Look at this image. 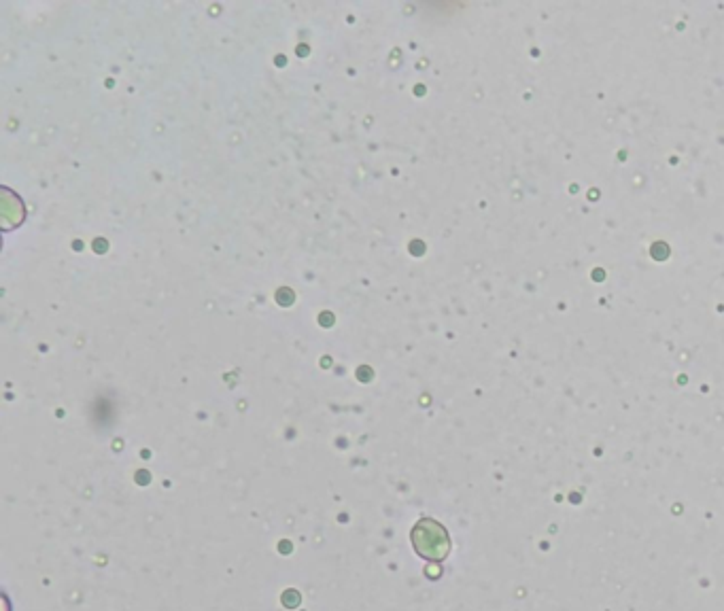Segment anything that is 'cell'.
Instances as JSON below:
<instances>
[{"label":"cell","mask_w":724,"mask_h":611,"mask_svg":"<svg viewBox=\"0 0 724 611\" xmlns=\"http://www.w3.org/2000/svg\"><path fill=\"white\" fill-rule=\"evenodd\" d=\"M412 546L423 556L425 561L440 563L451 552V537L446 529L436 520H421L419 525L412 529Z\"/></svg>","instance_id":"cell-1"}]
</instances>
